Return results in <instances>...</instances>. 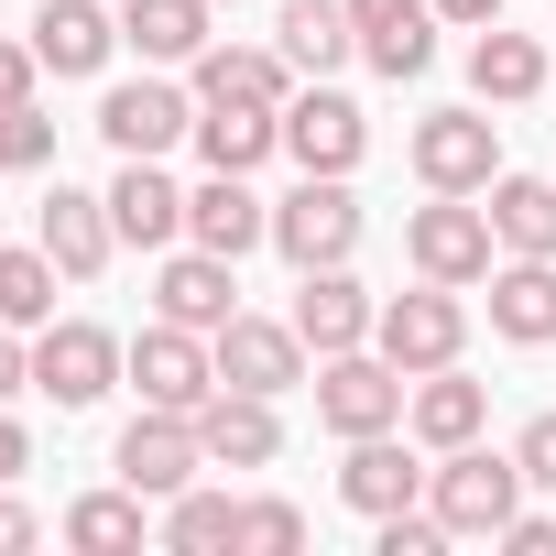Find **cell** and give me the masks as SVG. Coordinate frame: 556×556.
Listing matches in <instances>:
<instances>
[{
  "instance_id": "cell-13",
  "label": "cell",
  "mask_w": 556,
  "mask_h": 556,
  "mask_svg": "<svg viewBox=\"0 0 556 556\" xmlns=\"http://www.w3.org/2000/svg\"><path fill=\"white\" fill-rule=\"evenodd\" d=\"M197 447H207V469H273L285 458V415H273V393H207L197 404Z\"/></svg>"
},
{
  "instance_id": "cell-30",
  "label": "cell",
  "mask_w": 556,
  "mask_h": 556,
  "mask_svg": "<svg viewBox=\"0 0 556 556\" xmlns=\"http://www.w3.org/2000/svg\"><path fill=\"white\" fill-rule=\"evenodd\" d=\"M164 545H175V556H218V545H240V502L186 480V491L164 502Z\"/></svg>"
},
{
  "instance_id": "cell-5",
  "label": "cell",
  "mask_w": 556,
  "mask_h": 556,
  "mask_svg": "<svg viewBox=\"0 0 556 556\" xmlns=\"http://www.w3.org/2000/svg\"><path fill=\"white\" fill-rule=\"evenodd\" d=\"M371 350L415 382V371H447L458 350H469V306H458V285H426V295H393L382 317H371Z\"/></svg>"
},
{
  "instance_id": "cell-7",
  "label": "cell",
  "mask_w": 556,
  "mask_h": 556,
  "mask_svg": "<svg viewBox=\"0 0 556 556\" xmlns=\"http://www.w3.org/2000/svg\"><path fill=\"white\" fill-rule=\"evenodd\" d=\"M273 251H285L295 273L350 262V251H361V197H350V175H306L285 207H273Z\"/></svg>"
},
{
  "instance_id": "cell-21",
  "label": "cell",
  "mask_w": 556,
  "mask_h": 556,
  "mask_svg": "<svg viewBox=\"0 0 556 556\" xmlns=\"http://www.w3.org/2000/svg\"><path fill=\"white\" fill-rule=\"evenodd\" d=\"M197 153H207V175H251L262 153H285V110H251V99H197V131H186Z\"/></svg>"
},
{
  "instance_id": "cell-32",
  "label": "cell",
  "mask_w": 556,
  "mask_h": 556,
  "mask_svg": "<svg viewBox=\"0 0 556 556\" xmlns=\"http://www.w3.org/2000/svg\"><path fill=\"white\" fill-rule=\"evenodd\" d=\"M361 55H371L393 88H404V77H426V66H437V0H415L404 23H371V34H361Z\"/></svg>"
},
{
  "instance_id": "cell-19",
  "label": "cell",
  "mask_w": 556,
  "mask_h": 556,
  "mask_svg": "<svg viewBox=\"0 0 556 556\" xmlns=\"http://www.w3.org/2000/svg\"><path fill=\"white\" fill-rule=\"evenodd\" d=\"M110 45H121V0H45L34 12V55L55 77H99Z\"/></svg>"
},
{
  "instance_id": "cell-1",
  "label": "cell",
  "mask_w": 556,
  "mask_h": 556,
  "mask_svg": "<svg viewBox=\"0 0 556 556\" xmlns=\"http://www.w3.org/2000/svg\"><path fill=\"white\" fill-rule=\"evenodd\" d=\"M426 513L447 523V534H502L513 513H523V458L513 447H437V469H426Z\"/></svg>"
},
{
  "instance_id": "cell-22",
  "label": "cell",
  "mask_w": 556,
  "mask_h": 556,
  "mask_svg": "<svg viewBox=\"0 0 556 556\" xmlns=\"http://www.w3.org/2000/svg\"><path fill=\"white\" fill-rule=\"evenodd\" d=\"M469 88H480V110H523V99H545V88H556V66H545V45H534V34L480 23V45H469Z\"/></svg>"
},
{
  "instance_id": "cell-36",
  "label": "cell",
  "mask_w": 556,
  "mask_h": 556,
  "mask_svg": "<svg viewBox=\"0 0 556 556\" xmlns=\"http://www.w3.org/2000/svg\"><path fill=\"white\" fill-rule=\"evenodd\" d=\"M34 77H45V55H34V34H23V45L0 34V110H23V99H34Z\"/></svg>"
},
{
  "instance_id": "cell-3",
  "label": "cell",
  "mask_w": 556,
  "mask_h": 556,
  "mask_svg": "<svg viewBox=\"0 0 556 556\" xmlns=\"http://www.w3.org/2000/svg\"><path fill=\"white\" fill-rule=\"evenodd\" d=\"M404 404H415V382L382 350H328L317 361V426L328 437H382V426H404Z\"/></svg>"
},
{
  "instance_id": "cell-34",
  "label": "cell",
  "mask_w": 556,
  "mask_h": 556,
  "mask_svg": "<svg viewBox=\"0 0 556 556\" xmlns=\"http://www.w3.org/2000/svg\"><path fill=\"white\" fill-rule=\"evenodd\" d=\"M295 545H306L295 502H240V556H295Z\"/></svg>"
},
{
  "instance_id": "cell-43",
  "label": "cell",
  "mask_w": 556,
  "mask_h": 556,
  "mask_svg": "<svg viewBox=\"0 0 556 556\" xmlns=\"http://www.w3.org/2000/svg\"><path fill=\"white\" fill-rule=\"evenodd\" d=\"M218 12H240V0H218Z\"/></svg>"
},
{
  "instance_id": "cell-39",
  "label": "cell",
  "mask_w": 556,
  "mask_h": 556,
  "mask_svg": "<svg viewBox=\"0 0 556 556\" xmlns=\"http://www.w3.org/2000/svg\"><path fill=\"white\" fill-rule=\"evenodd\" d=\"M23 469H34V437H23V415H12V404H0V480H23Z\"/></svg>"
},
{
  "instance_id": "cell-14",
  "label": "cell",
  "mask_w": 556,
  "mask_h": 556,
  "mask_svg": "<svg viewBox=\"0 0 556 556\" xmlns=\"http://www.w3.org/2000/svg\"><path fill=\"white\" fill-rule=\"evenodd\" d=\"M229 251H164V273H153V306L175 317V328H197V339H218L229 317H240V285H229Z\"/></svg>"
},
{
  "instance_id": "cell-16",
  "label": "cell",
  "mask_w": 556,
  "mask_h": 556,
  "mask_svg": "<svg viewBox=\"0 0 556 556\" xmlns=\"http://www.w3.org/2000/svg\"><path fill=\"white\" fill-rule=\"evenodd\" d=\"M99 131H110V153H175L197 131V99L164 88V77H131V88L99 99Z\"/></svg>"
},
{
  "instance_id": "cell-25",
  "label": "cell",
  "mask_w": 556,
  "mask_h": 556,
  "mask_svg": "<svg viewBox=\"0 0 556 556\" xmlns=\"http://www.w3.org/2000/svg\"><path fill=\"white\" fill-rule=\"evenodd\" d=\"M207 12H218V0H121V45H131L142 66H197V55L218 45Z\"/></svg>"
},
{
  "instance_id": "cell-15",
  "label": "cell",
  "mask_w": 556,
  "mask_h": 556,
  "mask_svg": "<svg viewBox=\"0 0 556 556\" xmlns=\"http://www.w3.org/2000/svg\"><path fill=\"white\" fill-rule=\"evenodd\" d=\"M34 240L55 251V273H66V285H99V273H110V251H121V218H110V197H88V186H55Z\"/></svg>"
},
{
  "instance_id": "cell-33",
  "label": "cell",
  "mask_w": 556,
  "mask_h": 556,
  "mask_svg": "<svg viewBox=\"0 0 556 556\" xmlns=\"http://www.w3.org/2000/svg\"><path fill=\"white\" fill-rule=\"evenodd\" d=\"M55 164V121L23 99V110H0V175H45Z\"/></svg>"
},
{
  "instance_id": "cell-27",
  "label": "cell",
  "mask_w": 556,
  "mask_h": 556,
  "mask_svg": "<svg viewBox=\"0 0 556 556\" xmlns=\"http://www.w3.org/2000/svg\"><path fill=\"white\" fill-rule=\"evenodd\" d=\"M295 66H285V45H207L197 55V99H251V110H285L295 88H285Z\"/></svg>"
},
{
  "instance_id": "cell-10",
  "label": "cell",
  "mask_w": 556,
  "mask_h": 556,
  "mask_svg": "<svg viewBox=\"0 0 556 556\" xmlns=\"http://www.w3.org/2000/svg\"><path fill=\"white\" fill-rule=\"evenodd\" d=\"M285 153L306 164V175H361V153H371V121H361V99L350 88H306V99H285Z\"/></svg>"
},
{
  "instance_id": "cell-11",
  "label": "cell",
  "mask_w": 556,
  "mask_h": 556,
  "mask_svg": "<svg viewBox=\"0 0 556 556\" xmlns=\"http://www.w3.org/2000/svg\"><path fill=\"white\" fill-rule=\"evenodd\" d=\"M207 350H218V382H229V393H273V404H285V393L306 382V339H295V317H229Z\"/></svg>"
},
{
  "instance_id": "cell-37",
  "label": "cell",
  "mask_w": 556,
  "mask_h": 556,
  "mask_svg": "<svg viewBox=\"0 0 556 556\" xmlns=\"http://www.w3.org/2000/svg\"><path fill=\"white\" fill-rule=\"evenodd\" d=\"M491 545H513V556H556V513H513Z\"/></svg>"
},
{
  "instance_id": "cell-26",
  "label": "cell",
  "mask_w": 556,
  "mask_h": 556,
  "mask_svg": "<svg viewBox=\"0 0 556 556\" xmlns=\"http://www.w3.org/2000/svg\"><path fill=\"white\" fill-rule=\"evenodd\" d=\"M285 66L295 77H339L350 55H361V23H350V0H285Z\"/></svg>"
},
{
  "instance_id": "cell-24",
  "label": "cell",
  "mask_w": 556,
  "mask_h": 556,
  "mask_svg": "<svg viewBox=\"0 0 556 556\" xmlns=\"http://www.w3.org/2000/svg\"><path fill=\"white\" fill-rule=\"evenodd\" d=\"M404 426H415V447H469V437L491 426V382H469L458 361H447V371H415Z\"/></svg>"
},
{
  "instance_id": "cell-12",
  "label": "cell",
  "mask_w": 556,
  "mask_h": 556,
  "mask_svg": "<svg viewBox=\"0 0 556 556\" xmlns=\"http://www.w3.org/2000/svg\"><path fill=\"white\" fill-rule=\"evenodd\" d=\"M371 295H361V273L350 262H317V273H295V339L328 361V350H371Z\"/></svg>"
},
{
  "instance_id": "cell-38",
  "label": "cell",
  "mask_w": 556,
  "mask_h": 556,
  "mask_svg": "<svg viewBox=\"0 0 556 556\" xmlns=\"http://www.w3.org/2000/svg\"><path fill=\"white\" fill-rule=\"evenodd\" d=\"M45 523H34V502H12V480H0V556H23Z\"/></svg>"
},
{
  "instance_id": "cell-20",
  "label": "cell",
  "mask_w": 556,
  "mask_h": 556,
  "mask_svg": "<svg viewBox=\"0 0 556 556\" xmlns=\"http://www.w3.org/2000/svg\"><path fill=\"white\" fill-rule=\"evenodd\" d=\"M491 339H513V350L556 339V262H523V251L491 262Z\"/></svg>"
},
{
  "instance_id": "cell-9",
  "label": "cell",
  "mask_w": 556,
  "mask_h": 556,
  "mask_svg": "<svg viewBox=\"0 0 556 556\" xmlns=\"http://www.w3.org/2000/svg\"><path fill=\"white\" fill-rule=\"evenodd\" d=\"M110 469L142 491V502H175L197 469H207V447H197V415H164V404H142L131 426H121V447H110Z\"/></svg>"
},
{
  "instance_id": "cell-17",
  "label": "cell",
  "mask_w": 556,
  "mask_h": 556,
  "mask_svg": "<svg viewBox=\"0 0 556 556\" xmlns=\"http://www.w3.org/2000/svg\"><path fill=\"white\" fill-rule=\"evenodd\" d=\"M339 502H350L361 523H382V513H415V502H426V469H415V447H404L393 426H382V437H350Z\"/></svg>"
},
{
  "instance_id": "cell-29",
  "label": "cell",
  "mask_w": 556,
  "mask_h": 556,
  "mask_svg": "<svg viewBox=\"0 0 556 556\" xmlns=\"http://www.w3.org/2000/svg\"><path fill=\"white\" fill-rule=\"evenodd\" d=\"M55 251L34 240V251H0V328H55Z\"/></svg>"
},
{
  "instance_id": "cell-2",
  "label": "cell",
  "mask_w": 556,
  "mask_h": 556,
  "mask_svg": "<svg viewBox=\"0 0 556 556\" xmlns=\"http://www.w3.org/2000/svg\"><path fill=\"white\" fill-rule=\"evenodd\" d=\"M404 262L426 273V285H491V262H502V229H491V207H469V197H437V207H415L404 218Z\"/></svg>"
},
{
  "instance_id": "cell-28",
  "label": "cell",
  "mask_w": 556,
  "mask_h": 556,
  "mask_svg": "<svg viewBox=\"0 0 556 556\" xmlns=\"http://www.w3.org/2000/svg\"><path fill=\"white\" fill-rule=\"evenodd\" d=\"M491 229L523 262H556V175H491Z\"/></svg>"
},
{
  "instance_id": "cell-8",
  "label": "cell",
  "mask_w": 556,
  "mask_h": 556,
  "mask_svg": "<svg viewBox=\"0 0 556 556\" xmlns=\"http://www.w3.org/2000/svg\"><path fill=\"white\" fill-rule=\"evenodd\" d=\"M415 175H426V197H491L502 131H491L480 110H426V121H415Z\"/></svg>"
},
{
  "instance_id": "cell-6",
  "label": "cell",
  "mask_w": 556,
  "mask_h": 556,
  "mask_svg": "<svg viewBox=\"0 0 556 556\" xmlns=\"http://www.w3.org/2000/svg\"><path fill=\"white\" fill-rule=\"evenodd\" d=\"M121 382H131L142 404H164V415H197V404L218 393V350H207L197 328H175V317H153V328L131 339V361H121Z\"/></svg>"
},
{
  "instance_id": "cell-31",
  "label": "cell",
  "mask_w": 556,
  "mask_h": 556,
  "mask_svg": "<svg viewBox=\"0 0 556 556\" xmlns=\"http://www.w3.org/2000/svg\"><path fill=\"white\" fill-rule=\"evenodd\" d=\"M66 545H88V556H131L142 545V491L121 480V491H88L77 513H66Z\"/></svg>"
},
{
  "instance_id": "cell-35",
  "label": "cell",
  "mask_w": 556,
  "mask_h": 556,
  "mask_svg": "<svg viewBox=\"0 0 556 556\" xmlns=\"http://www.w3.org/2000/svg\"><path fill=\"white\" fill-rule=\"evenodd\" d=\"M513 458H523V491H556V415H534L513 437Z\"/></svg>"
},
{
  "instance_id": "cell-23",
  "label": "cell",
  "mask_w": 556,
  "mask_h": 556,
  "mask_svg": "<svg viewBox=\"0 0 556 556\" xmlns=\"http://www.w3.org/2000/svg\"><path fill=\"white\" fill-rule=\"evenodd\" d=\"M186 240L240 262V251H262V240H273V207L251 197V175H207V186L186 197Z\"/></svg>"
},
{
  "instance_id": "cell-40",
  "label": "cell",
  "mask_w": 556,
  "mask_h": 556,
  "mask_svg": "<svg viewBox=\"0 0 556 556\" xmlns=\"http://www.w3.org/2000/svg\"><path fill=\"white\" fill-rule=\"evenodd\" d=\"M12 393H34V350H23L12 328H0V404H12Z\"/></svg>"
},
{
  "instance_id": "cell-41",
  "label": "cell",
  "mask_w": 556,
  "mask_h": 556,
  "mask_svg": "<svg viewBox=\"0 0 556 556\" xmlns=\"http://www.w3.org/2000/svg\"><path fill=\"white\" fill-rule=\"evenodd\" d=\"M437 23H458V34H480V23H502V0H437Z\"/></svg>"
},
{
  "instance_id": "cell-4",
  "label": "cell",
  "mask_w": 556,
  "mask_h": 556,
  "mask_svg": "<svg viewBox=\"0 0 556 556\" xmlns=\"http://www.w3.org/2000/svg\"><path fill=\"white\" fill-rule=\"evenodd\" d=\"M121 361H131V339H110V328H88V317L34 328V393H55V415H88V404L121 382Z\"/></svg>"
},
{
  "instance_id": "cell-18",
  "label": "cell",
  "mask_w": 556,
  "mask_h": 556,
  "mask_svg": "<svg viewBox=\"0 0 556 556\" xmlns=\"http://www.w3.org/2000/svg\"><path fill=\"white\" fill-rule=\"evenodd\" d=\"M110 218H121V240H142V251H175V240H186V186L164 175V153H121Z\"/></svg>"
},
{
  "instance_id": "cell-42",
  "label": "cell",
  "mask_w": 556,
  "mask_h": 556,
  "mask_svg": "<svg viewBox=\"0 0 556 556\" xmlns=\"http://www.w3.org/2000/svg\"><path fill=\"white\" fill-rule=\"evenodd\" d=\"M404 12H415V0H350V23H361V34H371V23H404Z\"/></svg>"
}]
</instances>
